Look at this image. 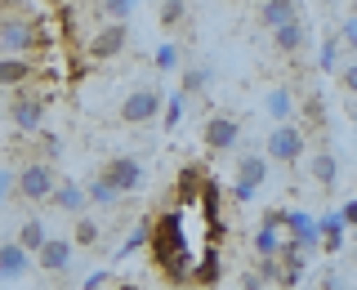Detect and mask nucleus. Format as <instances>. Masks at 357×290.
<instances>
[{
    "mask_svg": "<svg viewBox=\"0 0 357 290\" xmlns=\"http://www.w3.org/2000/svg\"><path fill=\"white\" fill-rule=\"evenodd\" d=\"M148 245H152V259L174 282H192V259H188V241H183V210H165L148 228Z\"/></svg>",
    "mask_w": 357,
    "mask_h": 290,
    "instance_id": "obj_1",
    "label": "nucleus"
},
{
    "mask_svg": "<svg viewBox=\"0 0 357 290\" xmlns=\"http://www.w3.org/2000/svg\"><path fill=\"white\" fill-rule=\"evenodd\" d=\"M45 49V27L36 18H22V14H9L0 18V54H36Z\"/></svg>",
    "mask_w": 357,
    "mask_h": 290,
    "instance_id": "obj_2",
    "label": "nucleus"
},
{
    "mask_svg": "<svg viewBox=\"0 0 357 290\" xmlns=\"http://www.w3.org/2000/svg\"><path fill=\"white\" fill-rule=\"evenodd\" d=\"M304 152H308V139H304V130H299L295 121L273 125V134H268V143H264V156L268 161H282V165H295Z\"/></svg>",
    "mask_w": 357,
    "mask_h": 290,
    "instance_id": "obj_3",
    "label": "nucleus"
},
{
    "mask_svg": "<svg viewBox=\"0 0 357 290\" xmlns=\"http://www.w3.org/2000/svg\"><path fill=\"white\" fill-rule=\"evenodd\" d=\"M54 183H59V174H54V165L50 161H27L18 170V197L22 201H31V206H45L50 201V192H54Z\"/></svg>",
    "mask_w": 357,
    "mask_h": 290,
    "instance_id": "obj_4",
    "label": "nucleus"
},
{
    "mask_svg": "<svg viewBox=\"0 0 357 290\" xmlns=\"http://www.w3.org/2000/svg\"><path fill=\"white\" fill-rule=\"evenodd\" d=\"M98 178H107V183L116 188L121 197H126V192H139V188L148 183V170H143V161H139V156H112V161L103 165V174H98Z\"/></svg>",
    "mask_w": 357,
    "mask_h": 290,
    "instance_id": "obj_5",
    "label": "nucleus"
},
{
    "mask_svg": "<svg viewBox=\"0 0 357 290\" xmlns=\"http://www.w3.org/2000/svg\"><path fill=\"white\" fill-rule=\"evenodd\" d=\"M45 116H50V98L45 94H18L9 103V121H14L18 134H36L45 125Z\"/></svg>",
    "mask_w": 357,
    "mask_h": 290,
    "instance_id": "obj_6",
    "label": "nucleus"
},
{
    "mask_svg": "<svg viewBox=\"0 0 357 290\" xmlns=\"http://www.w3.org/2000/svg\"><path fill=\"white\" fill-rule=\"evenodd\" d=\"M264 183H268V156L264 152H245L241 161H237V183H232V197H237V201H250Z\"/></svg>",
    "mask_w": 357,
    "mask_h": 290,
    "instance_id": "obj_7",
    "label": "nucleus"
},
{
    "mask_svg": "<svg viewBox=\"0 0 357 290\" xmlns=\"http://www.w3.org/2000/svg\"><path fill=\"white\" fill-rule=\"evenodd\" d=\"M161 89H134V94H126V103H121V121L126 125H148V121H156L161 116Z\"/></svg>",
    "mask_w": 357,
    "mask_h": 290,
    "instance_id": "obj_8",
    "label": "nucleus"
},
{
    "mask_svg": "<svg viewBox=\"0 0 357 290\" xmlns=\"http://www.w3.org/2000/svg\"><path fill=\"white\" fill-rule=\"evenodd\" d=\"M126 45H130V27L126 22H107V27H98L94 36H89V59L107 63V59H116V54H126Z\"/></svg>",
    "mask_w": 357,
    "mask_h": 290,
    "instance_id": "obj_9",
    "label": "nucleus"
},
{
    "mask_svg": "<svg viewBox=\"0 0 357 290\" xmlns=\"http://www.w3.org/2000/svg\"><path fill=\"white\" fill-rule=\"evenodd\" d=\"M31 259H36L40 273H67V268H72V259H76V245L67 241V237H45L40 250L31 254Z\"/></svg>",
    "mask_w": 357,
    "mask_h": 290,
    "instance_id": "obj_10",
    "label": "nucleus"
},
{
    "mask_svg": "<svg viewBox=\"0 0 357 290\" xmlns=\"http://www.w3.org/2000/svg\"><path fill=\"white\" fill-rule=\"evenodd\" d=\"M273 219L282 223L290 241H299L304 250H317V219H308L304 210H273Z\"/></svg>",
    "mask_w": 357,
    "mask_h": 290,
    "instance_id": "obj_11",
    "label": "nucleus"
},
{
    "mask_svg": "<svg viewBox=\"0 0 357 290\" xmlns=\"http://www.w3.org/2000/svg\"><path fill=\"white\" fill-rule=\"evenodd\" d=\"M237 143H241V121L237 116H223L219 112V116L206 121V148L210 152H232Z\"/></svg>",
    "mask_w": 357,
    "mask_h": 290,
    "instance_id": "obj_12",
    "label": "nucleus"
},
{
    "mask_svg": "<svg viewBox=\"0 0 357 290\" xmlns=\"http://www.w3.org/2000/svg\"><path fill=\"white\" fill-rule=\"evenodd\" d=\"M40 67L27 59V54H0V89H22L36 81Z\"/></svg>",
    "mask_w": 357,
    "mask_h": 290,
    "instance_id": "obj_13",
    "label": "nucleus"
},
{
    "mask_svg": "<svg viewBox=\"0 0 357 290\" xmlns=\"http://www.w3.org/2000/svg\"><path fill=\"white\" fill-rule=\"evenodd\" d=\"M31 268H36V259H31V250H22L18 241H5L0 245V282H22V277H31Z\"/></svg>",
    "mask_w": 357,
    "mask_h": 290,
    "instance_id": "obj_14",
    "label": "nucleus"
},
{
    "mask_svg": "<svg viewBox=\"0 0 357 290\" xmlns=\"http://www.w3.org/2000/svg\"><path fill=\"white\" fill-rule=\"evenodd\" d=\"M50 206L54 210H63V215H85L89 210V197H85V183H76V178H59L54 183V192H50Z\"/></svg>",
    "mask_w": 357,
    "mask_h": 290,
    "instance_id": "obj_15",
    "label": "nucleus"
},
{
    "mask_svg": "<svg viewBox=\"0 0 357 290\" xmlns=\"http://www.w3.org/2000/svg\"><path fill=\"white\" fill-rule=\"evenodd\" d=\"M273 45H277V54H304V45H308V27H304V18H290L282 22V27H273Z\"/></svg>",
    "mask_w": 357,
    "mask_h": 290,
    "instance_id": "obj_16",
    "label": "nucleus"
},
{
    "mask_svg": "<svg viewBox=\"0 0 357 290\" xmlns=\"http://www.w3.org/2000/svg\"><path fill=\"white\" fill-rule=\"evenodd\" d=\"M282 241H286V232H282V223L273 219V210H268V215H264V223L255 228V254H259V259H277Z\"/></svg>",
    "mask_w": 357,
    "mask_h": 290,
    "instance_id": "obj_17",
    "label": "nucleus"
},
{
    "mask_svg": "<svg viewBox=\"0 0 357 290\" xmlns=\"http://www.w3.org/2000/svg\"><path fill=\"white\" fill-rule=\"evenodd\" d=\"M344 219H340V210H326V215L317 219V245H326V254H340L344 250Z\"/></svg>",
    "mask_w": 357,
    "mask_h": 290,
    "instance_id": "obj_18",
    "label": "nucleus"
},
{
    "mask_svg": "<svg viewBox=\"0 0 357 290\" xmlns=\"http://www.w3.org/2000/svg\"><path fill=\"white\" fill-rule=\"evenodd\" d=\"M201 188H206V170H201V165H183V170H178V183H174V197L183 201V206H197Z\"/></svg>",
    "mask_w": 357,
    "mask_h": 290,
    "instance_id": "obj_19",
    "label": "nucleus"
},
{
    "mask_svg": "<svg viewBox=\"0 0 357 290\" xmlns=\"http://www.w3.org/2000/svg\"><path fill=\"white\" fill-rule=\"evenodd\" d=\"M290 18H299V0H259V22L268 31L290 22Z\"/></svg>",
    "mask_w": 357,
    "mask_h": 290,
    "instance_id": "obj_20",
    "label": "nucleus"
},
{
    "mask_svg": "<svg viewBox=\"0 0 357 290\" xmlns=\"http://www.w3.org/2000/svg\"><path fill=\"white\" fill-rule=\"evenodd\" d=\"M264 107L277 125H282V121H295V94H290V85H273L268 98H264Z\"/></svg>",
    "mask_w": 357,
    "mask_h": 290,
    "instance_id": "obj_21",
    "label": "nucleus"
},
{
    "mask_svg": "<svg viewBox=\"0 0 357 290\" xmlns=\"http://www.w3.org/2000/svg\"><path fill=\"white\" fill-rule=\"evenodd\" d=\"M312 178H317L321 188H335V183H340V161H335V152L321 148L317 156H312Z\"/></svg>",
    "mask_w": 357,
    "mask_h": 290,
    "instance_id": "obj_22",
    "label": "nucleus"
},
{
    "mask_svg": "<svg viewBox=\"0 0 357 290\" xmlns=\"http://www.w3.org/2000/svg\"><path fill=\"white\" fill-rule=\"evenodd\" d=\"M85 197H89V206H98V210H112L121 201V192L107 183V178H89V183H85Z\"/></svg>",
    "mask_w": 357,
    "mask_h": 290,
    "instance_id": "obj_23",
    "label": "nucleus"
},
{
    "mask_svg": "<svg viewBox=\"0 0 357 290\" xmlns=\"http://www.w3.org/2000/svg\"><path fill=\"white\" fill-rule=\"evenodd\" d=\"M45 237H50V228H45V223H40L36 215H31V219H22V228H18V245H22V250H31V254H36Z\"/></svg>",
    "mask_w": 357,
    "mask_h": 290,
    "instance_id": "obj_24",
    "label": "nucleus"
},
{
    "mask_svg": "<svg viewBox=\"0 0 357 290\" xmlns=\"http://www.w3.org/2000/svg\"><path fill=\"white\" fill-rule=\"evenodd\" d=\"M161 107H165V112H161V125H165V130H178V121H183V107H188V94H183V89H174V94L165 98Z\"/></svg>",
    "mask_w": 357,
    "mask_h": 290,
    "instance_id": "obj_25",
    "label": "nucleus"
},
{
    "mask_svg": "<svg viewBox=\"0 0 357 290\" xmlns=\"http://www.w3.org/2000/svg\"><path fill=\"white\" fill-rule=\"evenodd\" d=\"M340 49H344L340 36H326V40H321V49H317V67H321V72H340Z\"/></svg>",
    "mask_w": 357,
    "mask_h": 290,
    "instance_id": "obj_26",
    "label": "nucleus"
},
{
    "mask_svg": "<svg viewBox=\"0 0 357 290\" xmlns=\"http://www.w3.org/2000/svg\"><path fill=\"white\" fill-rule=\"evenodd\" d=\"M36 143H40V161H59V156H63V139H59V134H54V130H36Z\"/></svg>",
    "mask_w": 357,
    "mask_h": 290,
    "instance_id": "obj_27",
    "label": "nucleus"
},
{
    "mask_svg": "<svg viewBox=\"0 0 357 290\" xmlns=\"http://www.w3.org/2000/svg\"><path fill=\"white\" fill-rule=\"evenodd\" d=\"M134 5H139V0H98V9H103L107 22H130Z\"/></svg>",
    "mask_w": 357,
    "mask_h": 290,
    "instance_id": "obj_28",
    "label": "nucleus"
},
{
    "mask_svg": "<svg viewBox=\"0 0 357 290\" xmlns=\"http://www.w3.org/2000/svg\"><path fill=\"white\" fill-rule=\"evenodd\" d=\"M206 85H210V67H188V72H183V85H178V89L192 98V94H201Z\"/></svg>",
    "mask_w": 357,
    "mask_h": 290,
    "instance_id": "obj_29",
    "label": "nucleus"
},
{
    "mask_svg": "<svg viewBox=\"0 0 357 290\" xmlns=\"http://www.w3.org/2000/svg\"><path fill=\"white\" fill-rule=\"evenodd\" d=\"M98 237H103L98 223L89 219V215H76V245H98Z\"/></svg>",
    "mask_w": 357,
    "mask_h": 290,
    "instance_id": "obj_30",
    "label": "nucleus"
},
{
    "mask_svg": "<svg viewBox=\"0 0 357 290\" xmlns=\"http://www.w3.org/2000/svg\"><path fill=\"white\" fill-rule=\"evenodd\" d=\"M143 241H148V223H139V228H134V232H130V237H126V245H121V250H116V259H130V254H134V250H139V245H143Z\"/></svg>",
    "mask_w": 357,
    "mask_h": 290,
    "instance_id": "obj_31",
    "label": "nucleus"
},
{
    "mask_svg": "<svg viewBox=\"0 0 357 290\" xmlns=\"http://www.w3.org/2000/svg\"><path fill=\"white\" fill-rule=\"evenodd\" d=\"M335 36H340V45H344V49H357V14H349V18H344Z\"/></svg>",
    "mask_w": 357,
    "mask_h": 290,
    "instance_id": "obj_32",
    "label": "nucleus"
},
{
    "mask_svg": "<svg viewBox=\"0 0 357 290\" xmlns=\"http://www.w3.org/2000/svg\"><path fill=\"white\" fill-rule=\"evenodd\" d=\"M152 63L161 67V72H174V67H178V49H174V45H156V59Z\"/></svg>",
    "mask_w": 357,
    "mask_h": 290,
    "instance_id": "obj_33",
    "label": "nucleus"
},
{
    "mask_svg": "<svg viewBox=\"0 0 357 290\" xmlns=\"http://www.w3.org/2000/svg\"><path fill=\"white\" fill-rule=\"evenodd\" d=\"M161 22H165V27L183 22V0H165V5H161Z\"/></svg>",
    "mask_w": 357,
    "mask_h": 290,
    "instance_id": "obj_34",
    "label": "nucleus"
},
{
    "mask_svg": "<svg viewBox=\"0 0 357 290\" xmlns=\"http://www.w3.org/2000/svg\"><path fill=\"white\" fill-rule=\"evenodd\" d=\"M9 197H18V174L0 170V201H9Z\"/></svg>",
    "mask_w": 357,
    "mask_h": 290,
    "instance_id": "obj_35",
    "label": "nucleus"
},
{
    "mask_svg": "<svg viewBox=\"0 0 357 290\" xmlns=\"http://www.w3.org/2000/svg\"><path fill=\"white\" fill-rule=\"evenodd\" d=\"M340 81H344V89H349V94H357V63L340 67Z\"/></svg>",
    "mask_w": 357,
    "mask_h": 290,
    "instance_id": "obj_36",
    "label": "nucleus"
},
{
    "mask_svg": "<svg viewBox=\"0 0 357 290\" xmlns=\"http://www.w3.org/2000/svg\"><path fill=\"white\" fill-rule=\"evenodd\" d=\"M340 219H344V228H357V201H344V206H340Z\"/></svg>",
    "mask_w": 357,
    "mask_h": 290,
    "instance_id": "obj_37",
    "label": "nucleus"
},
{
    "mask_svg": "<svg viewBox=\"0 0 357 290\" xmlns=\"http://www.w3.org/2000/svg\"><path fill=\"white\" fill-rule=\"evenodd\" d=\"M308 116H312V121H321V98H317V94L308 98Z\"/></svg>",
    "mask_w": 357,
    "mask_h": 290,
    "instance_id": "obj_38",
    "label": "nucleus"
},
{
    "mask_svg": "<svg viewBox=\"0 0 357 290\" xmlns=\"http://www.w3.org/2000/svg\"><path fill=\"white\" fill-rule=\"evenodd\" d=\"M103 282H107V273H94V277H89V282H85V290H98Z\"/></svg>",
    "mask_w": 357,
    "mask_h": 290,
    "instance_id": "obj_39",
    "label": "nucleus"
},
{
    "mask_svg": "<svg viewBox=\"0 0 357 290\" xmlns=\"http://www.w3.org/2000/svg\"><path fill=\"white\" fill-rule=\"evenodd\" d=\"M121 290H139V286H121Z\"/></svg>",
    "mask_w": 357,
    "mask_h": 290,
    "instance_id": "obj_40",
    "label": "nucleus"
},
{
    "mask_svg": "<svg viewBox=\"0 0 357 290\" xmlns=\"http://www.w3.org/2000/svg\"><path fill=\"white\" fill-rule=\"evenodd\" d=\"M353 14H357V0H353Z\"/></svg>",
    "mask_w": 357,
    "mask_h": 290,
    "instance_id": "obj_41",
    "label": "nucleus"
}]
</instances>
